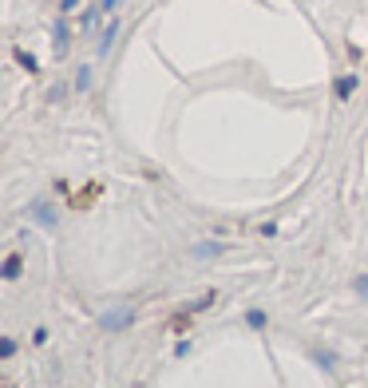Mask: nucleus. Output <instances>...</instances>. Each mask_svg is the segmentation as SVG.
Wrapping results in <instances>:
<instances>
[{
  "instance_id": "nucleus-1",
  "label": "nucleus",
  "mask_w": 368,
  "mask_h": 388,
  "mask_svg": "<svg viewBox=\"0 0 368 388\" xmlns=\"http://www.w3.org/2000/svg\"><path fill=\"white\" fill-rule=\"evenodd\" d=\"M131 321H135V313H131L127 305H115V309H107V313H100V325H103V329H111V333L127 329Z\"/></svg>"
},
{
  "instance_id": "nucleus-2",
  "label": "nucleus",
  "mask_w": 368,
  "mask_h": 388,
  "mask_svg": "<svg viewBox=\"0 0 368 388\" xmlns=\"http://www.w3.org/2000/svg\"><path fill=\"white\" fill-rule=\"evenodd\" d=\"M32 218H36V222H40V226H56V214H52V206H48V202H36V206H32Z\"/></svg>"
},
{
  "instance_id": "nucleus-3",
  "label": "nucleus",
  "mask_w": 368,
  "mask_h": 388,
  "mask_svg": "<svg viewBox=\"0 0 368 388\" xmlns=\"http://www.w3.org/2000/svg\"><path fill=\"white\" fill-rule=\"evenodd\" d=\"M115 32H119V24L111 20L107 28H103V36H100V56H107V52H111V44H115Z\"/></svg>"
},
{
  "instance_id": "nucleus-4",
  "label": "nucleus",
  "mask_w": 368,
  "mask_h": 388,
  "mask_svg": "<svg viewBox=\"0 0 368 388\" xmlns=\"http://www.w3.org/2000/svg\"><path fill=\"white\" fill-rule=\"evenodd\" d=\"M352 91H357V80H352V76H340V80H337V95H340V100H348Z\"/></svg>"
},
{
  "instance_id": "nucleus-5",
  "label": "nucleus",
  "mask_w": 368,
  "mask_h": 388,
  "mask_svg": "<svg viewBox=\"0 0 368 388\" xmlns=\"http://www.w3.org/2000/svg\"><path fill=\"white\" fill-rule=\"evenodd\" d=\"M20 274V254H12L8 261H4V278H16Z\"/></svg>"
},
{
  "instance_id": "nucleus-6",
  "label": "nucleus",
  "mask_w": 368,
  "mask_h": 388,
  "mask_svg": "<svg viewBox=\"0 0 368 388\" xmlns=\"http://www.w3.org/2000/svg\"><path fill=\"white\" fill-rule=\"evenodd\" d=\"M56 48H60V52L68 48V24H64V20L56 24Z\"/></svg>"
},
{
  "instance_id": "nucleus-7",
  "label": "nucleus",
  "mask_w": 368,
  "mask_h": 388,
  "mask_svg": "<svg viewBox=\"0 0 368 388\" xmlns=\"http://www.w3.org/2000/svg\"><path fill=\"white\" fill-rule=\"evenodd\" d=\"M88 83H91V68H80V71H76V88H88Z\"/></svg>"
},
{
  "instance_id": "nucleus-8",
  "label": "nucleus",
  "mask_w": 368,
  "mask_h": 388,
  "mask_svg": "<svg viewBox=\"0 0 368 388\" xmlns=\"http://www.w3.org/2000/svg\"><path fill=\"white\" fill-rule=\"evenodd\" d=\"M246 325L261 329V325H266V313H246Z\"/></svg>"
},
{
  "instance_id": "nucleus-9",
  "label": "nucleus",
  "mask_w": 368,
  "mask_h": 388,
  "mask_svg": "<svg viewBox=\"0 0 368 388\" xmlns=\"http://www.w3.org/2000/svg\"><path fill=\"white\" fill-rule=\"evenodd\" d=\"M16 60H20V64H24V68H28V71H36V60H32L28 52H16Z\"/></svg>"
},
{
  "instance_id": "nucleus-10",
  "label": "nucleus",
  "mask_w": 368,
  "mask_h": 388,
  "mask_svg": "<svg viewBox=\"0 0 368 388\" xmlns=\"http://www.w3.org/2000/svg\"><path fill=\"white\" fill-rule=\"evenodd\" d=\"M76 4H80V0H60V8H64V12H71Z\"/></svg>"
}]
</instances>
